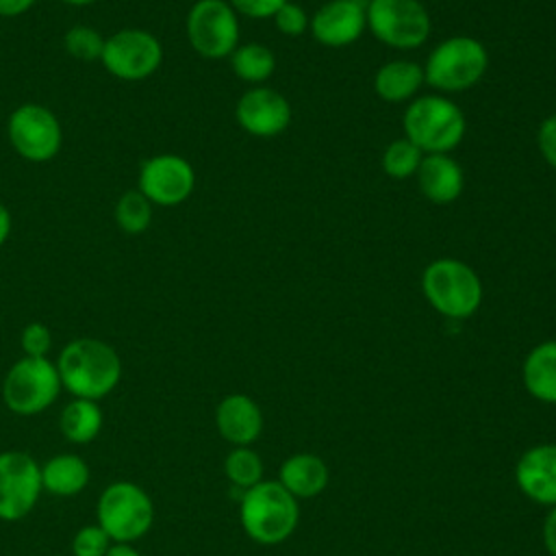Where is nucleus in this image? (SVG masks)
<instances>
[{"label": "nucleus", "instance_id": "15", "mask_svg": "<svg viewBox=\"0 0 556 556\" xmlns=\"http://www.w3.org/2000/svg\"><path fill=\"white\" fill-rule=\"evenodd\" d=\"M308 28L321 46H350L367 28L365 9L356 0H330L321 9H317Z\"/></svg>", "mask_w": 556, "mask_h": 556}, {"label": "nucleus", "instance_id": "38", "mask_svg": "<svg viewBox=\"0 0 556 556\" xmlns=\"http://www.w3.org/2000/svg\"><path fill=\"white\" fill-rule=\"evenodd\" d=\"M61 2H65L70 7H87V4H93L96 0H61Z\"/></svg>", "mask_w": 556, "mask_h": 556}, {"label": "nucleus", "instance_id": "23", "mask_svg": "<svg viewBox=\"0 0 556 556\" xmlns=\"http://www.w3.org/2000/svg\"><path fill=\"white\" fill-rule=\"evenodd\" d=\"M102 424H104V415L100 404L83 397H74L72 402H67L59 417L61 434L65 437V441L76 445L91 443L100 434Z\"/></svg>", "mask_w": 556, "mask_h": 556}, {"label": "nucleus", "instance_id": "31", "mask_svg": "<svg viewBox=\"0 0 556 556\" xmlns=\"http://www.w3.org/2000/svg\"><path fill=\"white\" fill-rule=\"evenodd\" d=\"M274 22H276V28L289 37H298L308 28V17L304 9L289 0L274 13Z\"/></svg>", "mask_w": 556, "mask_h": 556}, {"label": "nucleus", "instance_id": "7", "mask_svg": "<svg viewBox=\"0 0 556 556\" xmlns=\"http://www.w3.org/2000/svg\"><path fill=\"white\" fill-rule=\"evenodd\" d=\"M61 378L50 358L22 356L2 380V400L15 415L43 413L61 393Z\"/></svg>", "mask_w": 556, "mask_h": 556}, {"label": "nucleus", "instance_id": "9", "mask_svg": "<svg viewBox=\"0 0 556 556\" xmlns=\"http://www.w3.org/2000/svg\"><path fill=\"white\" fill-rule=\"evenodd\" d=\"M100 63L111 76L126 83H139L161 67L163 46L150 30L122 28L104 39Z\"/></svg>", "mask_w": 556, "mask_h": 556}, {"label": "nucleus", "instance_id": "12", "mask_svg": "<svg viewBox=\"0 0 556 556\" xmlns=\"http://www.w3.org/2000/svg\"><path fill=\"white\" fill-rule=\"evenodd\" d=\"M41 493V465L33 456L22 450L0 452V519H24Z\"/></svg>", "mask_w": 556, "mask_h": 556}, {"label": "nucleus", "instance_id": "1", "mask_svg": "<svg viewBox=\"0 0 556 556\" xmlns=\"http://www.w3.org/2000/svg\"><path fill=\"white\" fill-rule=\"evenodd\" d=\"M54 365L65 391L93 402L106 397L119 384L124 369L117 350L93 337L70 341Z\"/></svg>", "mask_w": 556, "mask_h": 556}, {"label": "nucleus", "instance_id": "29", "mask_svg": "<svg viewBox=\"0 0 556 556\" xmlns=\"http://www.w3.org/2000/svg\"><path fill=\"white\" fill-rule=\"evenodd\" d=\"M111 545H113V541L109 539V534L98 523H89V526H83L74 534L72 554L74 556H104Z\"/></svg>", "mask_w": 556, "mask_h": 556}, {"label": "nucleus", "instance_id": "16", "mask_svg": "<svg viewBox=\"0 0 556 556\" xmlns=\"http://www.w3.org/2000/svg\"><path fill=\"white\" fill-rule=\"evenodd\" d=\"M515 478L530 500L556 506V445H536L523 452Z\"/></svg>", "mask_w": 556, "mask_h": 556}, {"label": "nucleus", "instance_id": "36", "mask_svg": "<svg viewBox=\"0 0 556 556\" xmlns=\"http://www.w3.org/2000/svg\"><path fill=\"white\" fill-rule=\"evenodd\" d=\"M11 226H13L11 213H9V208H7L4 204H0V248H2V245L7 243V239H9Z\"/></svg>", "mask_w": 556, "mask_h": 556}, {"label": "nucleus", "instance_id": "22", "mask_svg": "<svg viewBox=\"0 0 556 556\" xmlns=\"http://www.w3.org/2000/svg\"><path fill=\"white\" fill-rule=\"evenodd\" d=\"M523 384L541 402L556 404V341H543L523 361Z\"/></svg>", "mask_w": 556, "mask_h": 556}, {"label": "nucleus", "instance_id": "5", "mask_svg": "<svg viewBox=\"0 0 556 556\" xmlns=\"http://www.w3.org/2000/svg\"><path fill=\"white\" fill-rule=\"evenodd\" d=\"M421 289L434 311L450 319L473 315L482 302L478 274L458 258H437L421 276Z\"/></svg>", "mask_w": 556, "mask_h": 556}, {"label": "nucleus", "instance_id": "3", "mask_svg": "<svg viewBox=\"0 0 556 556\" xmlns=\"http://www.w3.org/2000/svg\"><path fill=\"white\" fill-rule=\"evenodd\" d=\"M402 126L424 154H447L465 135V115L450 98L419 96L404 111Z\"/></svg>", "mask_w": 556, "mask_h": 556}, {"label": "nucleus", "instance_id": "20", "mask_svg": "<svg viewBox=\"0 0 556 556\" xmlns=\"http://www.w3.org/2000/svg\"><path fill=\"white\" fill-rule=\"evenodd\" d=\"M278 482L293 497H313L326 489L328 469L315 454H295L280 465Z\"/></svg>", "mask_w": 556, "mask_h": 556}, {"label": "nucleus", "instance_id": "10", "mask_svg": "<svg viewBox=\"0 0 556 556\" xmlns=\"http://www.w3.org/2000/svg\"><path fill=\"white\" fill-rule=\"evenodd\" d=\"M7 137L15 154L30 163L54 159L63 143V130L56 115L35 102L20 104L7 119Z\"/></svg>", "mask_w": 556, "mask_h": 556}, {"label": "nucleus", "instance_id": "27", "mask_svg": "<svg viewBox=\"0 0 556 556\" xmlns=\"http://www.w3.org/2000/svg\"><path fill=\"white\" fill-rule=\"evenodd\" d=\"M421 159H424V152L413 141H408L406 137L395 139L387 146L382 154V169L391 178H408L417 174Z\"/></svg>", "mask_w": 556, "mask_h": 556}, {"label": "nucleus", "instance_id": "34", "mask_svg": "<svg viewBox=\"0 0 556 556\" xmlns=\"http://www.w3.org/2000/svg\"><path fill=\"white\" fill-rule=\"evenodd\" d=\"M37 0H0V17H17L28 13Z\"/></svg>", "mask_w": 556, "mask_h": 556}, {"label": "nucleus", "instance_id": "35", "mask_svg": "<svg viewBox=\"0 0 556 556\" xmlns=\"http://www.w3.org/2000/svg\"><path fill=\"white\" fill-rule=\"evenodd\" d=\"M543 541L552 556H556V506L549 510L545 523H543Z\"/></svg>", "mask_w": 556, "mask_h": 556}, {"label": "nucleus", "instance_id": "4", "mask_svg": "<svg viewBox=\"0 0 556 556\" xmlns=\"http://www.w3.org/2000/svg\"><path fill=\"white\" fill-rule=\"evenodd\" d=\"M96 521L113 543H135L154 523L152 497L137 482H111L98 497Z\"/></svg>", "mask_w": 556, "mask_h": 556}, {"label": "nucleus", "instance_id": "26", "mask_svg": "<svg viewBox=\"0 0 556 556\" xmlns=\"http://www.w3.org/2000/svg\"><path fill=\"white\" fill-rule=\"evenodd\" d=\"M104 39L106 37H102V33L96 30L93 26L76 24L70 30H65L63 48L76 61L91 63V61H100L102 50H104Z\"/></svg>", "mask_w": 556, "mask_h": 556}, {"label": "nucleus", "instance_id": "8", "mask_svg": "<svg viewBox=\"0 0 556 556\" xmlns=\"http://www.w3.org/2000/svg\"><path fill=\"white\" fill-rule=\"evenodd\" d=\"M367 28L391 48H419L430 35V15L419 0H369Z\"/></svg>", "mask_w": 556, "mask_h": 556}, {"label": "nucleus", "instance_id": "33", "mask_svg": "<svg viewBox=\"0 0 556 556\" xmlns=\"http://www.w3.org/2000/svg\"><path fill=\"white\" fill-rule=\"evenodd\" d=\"M539 150L547 165L556 169V113L545 117L539 126Z\"/></svg>", "mask_w": 556, "mask_h": 556}, {"label": "nucleus", "instance_id": "30", "mask_svg": "<svg viewBox=\"0 0 556 556\" xmlns=\"http://www.w3.org/2000/svg\"><path fill=\"white\" fill-rule=\"evenodd\" d=\"M20 345L24 350V356L48 358V352L52 350V332L46 324L30 321L20 334Z\"/></svg>", "mask_w": 556, "mask_h": 556}, {"label": "nucleus", "instance_id": "6", "mask_svg": "<svg viewBox=\"0 0 556 556\" xmlns=\"http://www.w3.org/2000/svg\"><path fill=\"white\" fill-rule=\"evenodd\" d=\"M489 52L482 41L456 35L432 48L424 67V80L439 91H465L486 72Z\"/></svg>", "mask_w": 556, "mask_h": 556}, {"label": "nucleus", "instance_id": "19", "mask_svg": "<svg viewBox=\"0 0 556 556\" xmlns=\"http://www.w3.org/2000/svg\"><path fill=\"white\" fill-rule=\"evenodd\" d=\"M89 465L78 454H56L41 465L43 491L56 497L78 495L89 482Z\"/></svg>", "mask_w": 556, "mask_h": 556}, {"label": "nucleus", "instance_id": "11", "mask_svg": "<svg viewBox=\"0 0 556 556\" xmlns=\"http://www.w3.org/2000/svg\"><path fill=\"white\" fill-rule=\"evenodd\" d=\"M187 39L204 59L230 56L239 46L237 11L226 0H198L187 13Z\"/></svg>", "mask_w": 556, "mask_h": 556}, {"label": "nucleus", "instance_id": "21", "mask_svg": "<svg viewBox=\"0 0 556 556\" xmlns=\"http://www.w3.org/2000/svg\"><path fill=\"white\" fill-rule=\"evenodd\" d=\"M424 67L413 61H389L384 63L374 78V89L384 102H404L410 100L424 85Z\"/></svg>", "mask_w": 556, "mask_h": 556}, {"label": "nucleus", "instance_id": "14", "mask_svg": "<svg viewBox=\"0 0 556 556\" xmlns=\"http://www.w3.org/2000/svg\"><path fill=\"white\" fill-rule=\"evenodd\" d=\"M235 117L239 126L254 137H276L287 130L291 122V104L276 89L252 87L239 98Z\"/></svg>", "mask_w": 556, "mask_h": 556}, {"label": "nucleus", "instance_id": "25", "mask_svg": "<svg viewBox=\"0 0 556 556\" xmlns=\"http://www.w3.org/2000/svg\"><path fill=\"white\" fill-rule=\"evenodd\" d=\"M113 217L122 232L141 235L152 224V202L139 189H130L117 198Z\"/></svg>", "mask_w": 556, "mask_h": 556}, {"label": "nucleus", "instance_id": "13", "mask_svg": "<svg viewBox=\"0 0 556 556\" xmlns=\"http://www.w3.org/2000/svg\"><path fill=\"white\" fill-rule=\"evenodd\" d=\"M195 187V172L191 163L178 154H154L139 167L137 189L152 202V206H178Z\"/></svg>", "mask_w": 556, "mask_h": 556}, {"label": "nucleus", "instance_id": "17", "mask_svg": "<svg viewBox=\"0 0 556 556\" xmlns=\"http://www.w3.org/2000/svg\"><path fill=\"white\" fill-rule=\"evenodd\" d=\"M215 424L228 443L237 447H245L256 441L263 428V415L256 402L243 393L226 395L215 410Z\"/></svg>", "mask_w": 556, "mask_h": 556}, {"label": "nucleus", "instance_id": "2", "mask_svg": "<svg viewBox=\"0 0 556 556\" xmlns=\"http://www.w3.org/2000/svg\"><path fill=\"white\" fill-rule=\"evenodd\" d=\"M245 534L263 545H276L289 539L298 526L300 508L295 497L276 480L258 482L245 489L239 508Z\"/></svg>", "mask_w": 556, "mask_h": 556}, {"label": "nucleus", "instance_id": "37", "mask_svg": "<svg viewBox=\"0 0 556 556\" xmlns=\"http://www.w3.org/2000/svg\"><path fill=\"white\" fill-rule=\"evenodd\" d=\"M104 556H141L132 543H113Z\"/></svg>", "mask_w": 556, "mask_h": 556}, {"label": "nucleus", "instance_id": "18", "mask_svg": "<svg viewBox=\"0 0 556 556\" xmlns=\"http://www.w3.org/2000/svg\"><path fill=\"white\" fill-rule=\"evenodd\" d=\"M417 185L434 204H450L463 191V169L450 154H426L417 167Z\"/></svg>", "mask_w": 556, "mask_h": 556}, {"label": "nucleus", "instance_id": "24", "mask_svg": "<svg viewBox=\"0 0 556 556\" xmlns=\"http://www.w3.org/2000/svg\"><path fill=\"white\" fill-rule=\"evenodd\" d=\"M230 67L241 80L258 85L274 74L276 56L267 46L250 41V43H241L232 50Z\"/></svg>", "mask_w": 556, "mask_h": 556}, {"label": "nucleus", "instance_id": "32", "mask_svg": "<svg viewBox=\"0 0 556 556\" xmlns=\"http://www.w3.org/2000/svg\"><path fill=\"white\" fill-rule=\"evenodd\" d=\"M285 2H287V0H228V4H230L237 13H243V15L254 17V20L274 17V13H276Z\"/></svg>", "mask_w": 556, "mask_h": 556}, {"label": "nucleus", "instance_id": "28", "mask_svg": "<svg viewBox=\"0 0 556 556\" xmlns=\"http://www.w3.org/2000/svg\"><path fill=\"white\" fill-rule=\"evenodd\" d=\"M224 473L228 480L241 489H250L261 482L263 476V463L256 452L245 447H235L226 460H224Z\"/></svg>", "mask_w": 556, "mask_h": 556}]
</instances>
